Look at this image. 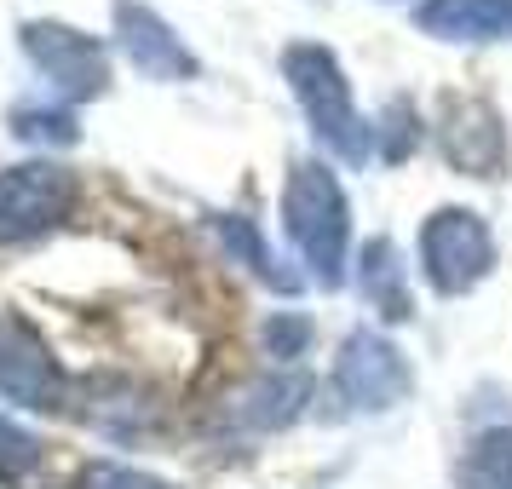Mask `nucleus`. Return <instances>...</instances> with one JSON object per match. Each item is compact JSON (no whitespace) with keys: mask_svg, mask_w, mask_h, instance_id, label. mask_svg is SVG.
<instances>
[{"mask_svg":"<svg viewBox=\"0 0 512 489\" xmlns=\"http://www.w3.org/2000/svg\"><path fill=\"white\" fill-rule=\"evenodd\" d=\"M282 225L294 236L300 259L311 265L317 288L346 282V242H351V213L340 196V179L323 162H294L288 190H282Z\"/></svg>","mask_w":512,"mask_h":489,"instance_id":"1","label":"nucleus"},{"mask_svg":"<svg viewBox=\"0 0 512 489\" xmlns=\"http://www.w3.org/2000/svg\"><path fill=\"white\" fill-rule=\"evenodd\" d=\"M282 75H288V87H294V98H300L311 133H317V139H323L346 167L369 162L374 156V127L357 116V104H351V81H346V70L334 64V52L300 41V47L282 52Z\"/></svg>","mask_w":512,"mask_h":489,"instance_id":"2","label":"nucleus"},{"mask_svg":"<svg viewBox=\"0 0 512 489\" xmlns=\"http://www.w3.org/2000/svg\"><path fill=\"white\" fill-rule=\"evenodd\" d=\"M420 265L438 294H472L495 265V236L472 208H438L420 225Z\"/></svg>","mask_w":512,"mask_h":489,"instance_id":"3","label":"nucleus"},{"mask_svg":"<svg viewBox=\"0 0 512 489\" xmlns=\"http://www.w3.org/2000/svg\"><path fill=\"white\" fill-rule=\"evenodd\" d=\"M409 386H415V374H409L403 351H397L386 334H374V328L346 334V346L334 357V392L346 397L351 409L386 415V409H397V403L409 397Z\"/></svg>","mask_w":512,"mask_h":489,"instance_id":"4","label":"nucleus"},{"mask_svg":"<svg viewBox=\"0 0 512 489\" xmlns=\"http://www.w3.org/2000/svg\"><path fill=\"white\" fill-rule=\"evenodd\" d=\"M75 208V173L58 162H24L0 173V242L52 231Z\"/></svg>","mask_w":512,"mask_h":489,"instance_id":"5","label":"nucleus"},{"mask_svg":"<svg viewBox=\"0 0 512 489\" xmlns=\"http://www.w3.org/2000/svg\"><path fill=\"white\" fill-rule=\"evenodd\" d=\"M24 52H29V64L41 70V81H52V93H64V98H98L110 87L104 47L70 24H52V18L24 24Z\"/></svg>","mask_w":512,"mask_h":489,"instance_id":"6","label":"nucleus"},{"mask_svg":"<svg viewBox=\"0 0 512 489\" xmlns=\"http://www.w3.org/2000/svg\"><path fill=\"white\" fill-rule=\"evenodd\" d=\"M0 397L24 409H58L64 403V369L52 346L12 311H0Z\"/></svg>","mask_w":512,"mask_h":489,"instance_id":"7","label":"nucleus"},{"mask_svg":"<svg viewBox=\"0 0 512 489\" xmlns=\"http://www.w3.org/2000/svg\"><path fill=\"white\" fill-rule=\"evenodd\" d=\"M116 35H121L127 64L139 75H150V81H190V75H196L190 47L150 12V6H139V0H121L116 6Z\"/></svg>","mask_w":512,"mask_h":489,"instance_id":"8","label":"nucleus"},{"mask_svg":"<svg viewBox=\"0 0 512 489\" xmlns=\"http://www.w3.org/2000/svg\"><path fill=\"white\" fill-rule=\"evenodd\" d=\"M443 156L461 173H472V179L501 173L507 167V127H501V116L489 104H478V98H455L443 110Z\"/></svg>","mask_w":512,"mask_h":489,"instance_id":"9","label":"nucleus"},{"mask_svg":"<svg viewBox=\"0 0 512 489\" xmlns=\"http://www.w3.org/2000/svg\"><path fill=\"white\" fill-rule=\"evenodd\" d=\"M415 24L438 41H512V0H426Z\"/></svg>","mask_w":512,"mask_h":489,"instance_id":"10","label":"nucleus"},{"mask_svg":"<svg viewBox=\"0 0 512 489\" xmlns=\"http://www.w3.org/2000/svg\"><path fill=\"white\" fill-rule=\"evenodd\" d=\"M357 282H363V300H369L386 323H409V317H415V300H409V282H403L397 248L386 242V236H374L369 248H363V271H357Z\"/></svg>","mask_w":512,"mask_h":489,"instance_id":"11","label":"nucleus"},{"mask_svg":"<svg viewBox=\"0 0 512 489\" xmlns=\"http://www.w3.org/2000/svg\"><path fill=\"white\" fill-rule=\"evenodd\" d=\"M455 489H512V426H489L461 449Z\"/></svg>","mask_w":512,"mask_h":489,"instance_id":"12","label":"nucleus"},{"mask_svg":"<svg viewBox=\"0 0 512 489\" xmlns=\"http://www.w3.org/2000/svg\"><path fill=\"white\" fill-rule=\"evenodd\" d=\"M213 231H219V242H225V254L242 259V265H248L259 282H271V288H282V294H294V288H300V277H288V271L277 265V254L265 248V236L254 231V219H242V213H225Z\"/></svg>","mask_w":512,"mask_h":489,"instance_id":"13","label":"nucleus"},{"mask_svg":"<svg viewBox=\"0 0 512 489\" xmlns=\"http://www.w3.org/2000/svg\"><path fill=\"white\" fill-rule=\"evenodd\" d=\"M305 397H311L305 374H271V380H259L248 392V420L254 426H288L305 409Z\"/></svg>","mask_w":512,"mask_h":489,"instance_id":"14","label":"nucleus"},{"mask_svg":"<svg viewBox=\"0 0 512 489\" xmlns=\"http://www.w3.org/2000/svg\"><path fill=\"white\" fill-rule=\"evenodd\" d=\"M35 466H41V438L24 432L18 420L0 415V484H18V478H29Z\"/></svg>","mask_w":512,"mask_h":489,"instance_id":"15","label":"nucleus"},{"mask_svg":"<svg viewBox=\"0 0 512 489\" xmlns=\"http://www.w3.org/2000/svg\"><path fill=\"white\" fill-rule=\"evenodd\" d=\"M12 133L24 144H75L70 110H12Z\"/></svg>","mask_w":512,"mask_h":489,"instance_id":"16","label":"nucleus"},{"mask_svg":"<svg viewBox=\"0 0 512 489\" xmlns=\"http://www.w3.org/2000/svg\"><path fill=\"white\" fill-rule=\"evenodd\" d=\"M81 489H173L150 472H133V466H116V461H93L81 472Z\"/></svg>","mask_w":512,"mask_h":489,"instance_id":"17","label":"nucleus"},{"mask_svg":"<svg viewBox=\"0 0 512 489\" xmlns=\"http://www.w3.org/2000/svg\"><path fill=\"white\" fill-rule=\"evenodd\" d=\"M305 340H311V323H305V317H271V328H265L271 357H300Z\"/></svg>","mask_w":512,"mask_h":489,"instance_id":"18","label":"nucleus"}]
</instances>
